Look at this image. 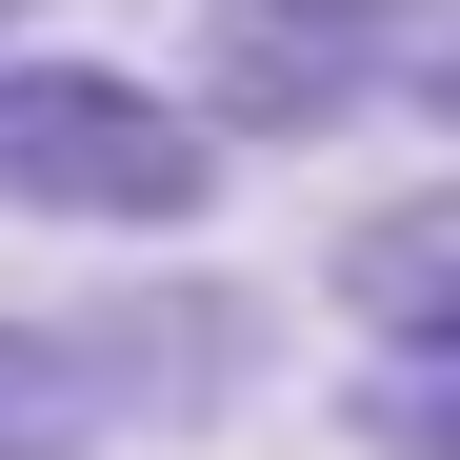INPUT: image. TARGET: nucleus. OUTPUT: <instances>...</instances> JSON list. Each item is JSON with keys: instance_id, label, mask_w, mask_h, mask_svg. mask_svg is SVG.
I'll list each match as a JSON object with an SVG mask.
<instances>
[{"instance_id": "nucleus-1", "label": "nucleus", "mask_w": 460, "mask_h": 460, "mask_svg": "<svg viewBox=\"0 0 460 460\" xmlns=\"http://www.w3.org/2000/svg\"><path fill=\"white\" fill-rule=\"evenodd\" d=\"M241 140L200 120V81L161 101L140 60L81 40H0V220H60V241H200Z\"/></svg>"}, {"instance_id": "nucleus-2", "label": "nucleus", "mask_w": 460, "mask_h": 460, "mask_svg": "<svg viewBox=\"0 0 460 460\" xmlns=\"http://www.w3.org/2000/svg\"><path fill=\"white\" fill-rule=\"evenodd\" d=\"M81 360H101L120 440H220V420H261V380H280V300L220 280V261H120L81 300Z\"/></svg>"}, {"instance_id": "nucleus-3", "label": "nucleus", "mask_w": 460, "mask_h": 460, "mask_svg": "<svg viewBox=\"0 0 460 460\" xmlns=\"http://www.w3.org/2000/svg\"><path fill=\"white\" fill-rule=\"evenodd\" d=\"M440 0H220L200 21V120L241 140H341V120H401V60H420Z\"/></svg>"}, {"instance_id": "nucleus-4", "label": "nucleus", "mask_w": 460, "mask_h": 460, "mask_svg": "<svg viewBox=\"0 0 460 460\" xmlns=\"http://www.w3.org/2000/svg\"><path fill=\"white\" fill-rule=\"evenodd\" d=\"M321 300L360 341H460V161L401 181V200H360L341 241H321Z\"/></svg>"}, {"instance_id": "nucleus-5", "label": "nucleus", "mask_w": 460, "mask_h": 460, "mask_svg": "<svg viewBox=\"0 0 460 460\" xmlns=\"http://www.w3.org/2000/svg\"><path fill=\"white\" fill-rule=\"evenodd\" d=\"M120 401L81 360V300H0V460H101Z\"/></svg>"}, {"instance_id": "nucleus-6", "label": "nucleus", "mask_w": 460, "mask_h": 460, "mask_svg": "<svg viewBox=\"0 0 460 460\" xmlns=\"http://www.w3.org/2000/svg\"><path fill=\"white\" fill-rule=\"evenodd\" d=\"M341 440H360V460H460V341H360Z\"/></svg>"}, {"instance_id": "nucleus-7", "label": "nucleus", "mask_w": 460, "mask_h": 460, "mask_svg": "<svg viewBox=\"0 0 460 460\" xmlns=\"http://www.w3.org/2000/svg\"><path fill=\"white\" fill-rule=\"evenodd\" d=\"M401 120H440V140H460V0H440V21H420V60H401Z\"/></svg>"}, {"instance_id": "nucleus-8", "label": "nucleus", "mask_w": 460, "mask_h": 460, "mask_svg": "<svg viewBox=\"0 0 460 460\" xmlns=\"http://www.w3.org/2000/svg\"><path fill=\"white\" fill-rule=\"evenodd\" d=\"M0 40H21V0H0Z\"/></svg>"}]
</instances>
